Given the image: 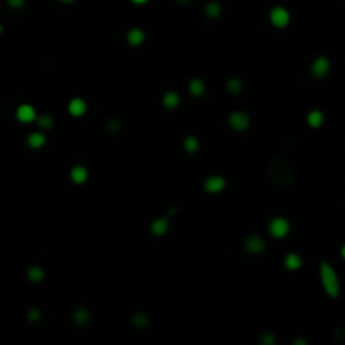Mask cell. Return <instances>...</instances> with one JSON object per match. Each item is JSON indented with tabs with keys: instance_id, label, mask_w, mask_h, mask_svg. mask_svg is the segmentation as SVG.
<instances>
[{
	"instance_id": "obj_13",
	"label": "cell",
	"mask_w": 345,
	"mask_h": 345,
	"mask_svg": "<svg viewBox=\"0 0 345 345\" xmlns=\"http://www.w3.org/2000/svg\"><path fill=\"white\" fill-rule=\"evenodd\" d=\"M46 143H48V136H46L44 132H32L27 136V147L34 148V150L46 147Z\"/></svg>"
},
{
	"instance_id": "obj_1",
	"label": "cell",
	"mask_w": 345,
	"mask_h": 345,
	"mask_svg": "<svg viewBox=\"0 0 345 345\" xmlns=\"http://www.w3.org/2000/svg\"><path fill=\"white\" fill-rule=\"evenodd\" d=\"M266 175H268V179L274 186L280 187H290L295 182V174H293L292 165L285 159H280V157H273L269 160L268 167H266Z\"/></svg>"
},
{
	"instance_id": "obj_29",
	"label": "cell",
	"mask_w": 345,
	"mask_h": 345,
	"mask_svg": "<svg viewBox=\"0 0 345 345\" xmlns=\"http://www.w3.org/2000/svg\"><path fill=\"white\" fill-rule=\"evenodd\" d=\"M120 128H121V123H120V121H116V120H111L108 123V130L111 132V133H118Z\"/></svg>"
},
{
	"instance_id": "obj_11",
	"label": "cell",
	"mask_w": 345,
	"mask_h": 345,
	"mask_svg": "<svg viewBox=\"0 0 345 345\" xmlns=\"http://www.w3.org/2000/svg\"><path fill=\"white\" fill-rule=\"evenodd\" d=\"M168 229H170V221H168L167 217H157L150 224V233L154 234L155 238L165 236L168 233Z\"/></svg>"
},
{
	"instance_id": "obj_25",
	"label": "cell",
	"mask_w": 345,
	"mask_h": 345,
	"mask_svg": "<svg viewBox=\"0 0 345 345\" xmlns=\"http://www.w3.org/2000/svg\"><path fill=\"white\" fill-rule=\"evenodd\" d=\"M36 123L39 125L41 130H51L54 127V118L51 115H41L36 118Z\"/></svg>"
},
{
	"instance_id": "obj_12",
	"label": "cell",
	"mask_w": 345,
	"mask_h": 345,
	"mask_svg": "<svg viewBox=\"0 0 345 345\" xmlns=\"http://www.w3.org/2000/svg\"><path fill=\"white\" fill-rule=\"evenodd\" d=\"M69 179H71V182L76 184V186H83L89 179L88 168L83 165H74L71 170H69Z\"/></svg>"
},
{
	"instance_id": "obj_7",
	"label": "cell",
	"mask_w": 345,
	"mask_h": 345,
	"mask_svg": "<svg viewBox=\"0 0 345 345\" xmlns=\"http://www.w3.org/2000/svg\"><path fill=\"white\" fill-rule=\"evenodd\" d=\"M244 249H246V253L256 256V254H261L263 251L266 249V242H265V239L261 236H258V234H251V236L244 239Z\"/></svg>"
},
{
	"instance_id": "obj_31",
	"label": "cell",
	"mask_w": 345,
	"mask_h": 345,
	"mask_svg": "<svg viewBox=\"0 0 345 345\" xmlns=\"http://www.w3.org/2000/svg\"><path fill=\"white\" fill-rule=\"evenodd\" d=\"M168 215H174V214H177V207H168Z\"/></svg>"
},
{
	"instance_id": "obj_16",
	"label": "cell",
	"mask_w": 345,
	"mask_h": 345,
	"mask_svg": "<svg viewBox=\"0 0 345 345\" xmlns=\"http://www.w3.org/2000/svg\"><path fill=\"white\" fill-rule=\"evenodd\" d=\"M73 321L76 325H80V327H84V325H88L89 321H91V312L86 307L76 308L73 313Z\"/></svg>"
},
{
	"instance_id": "obj_4",
	"label": "cell",
	"mask_w": 345,
	"mask_h": 345,
	"mask_svg": "<svg viewBox=\"0 0 345 345\" xmlns=\"http://www.w3.org/2000/svg\"><path fill=\"white\" fill-rule=\"evenodd\" d=\"M290 21H292V15H290L288 9H285V7L276 5L269 10V22H271V26L276 27V29H285V27H288Z\"/></svg>"
},
{
	"instance_id": "obj_15",
	"label": "cell",
	"mask_w": 345,
	"mask_h": 345,
	"mask_svg": "<svg viewBox=\"0 0 345 345\" xmlns=\"http://www.w3.org/2000/svg\"><path fill=\"white\" fill-rule=\"evenodd\" d=\"M127 42L133 48H140L145 42V30L140 29V27H133L127 32Z\"/></svg>"
},
{
	"instance_id": "obj_10",
	"label": "cell",
	"mask_w": 345,
	"mask_h": 345,
	"mask_svg": "<svg viewBox=\"0 0 345 345\" xmlns=\"http://www.w3.org/2000/svg\"><path fill=\"white\" fill-rule=\"evenodd\" d=\"M86 111H88V103H86L83 98L76 96L68 103V113L71 116H74V118H81V116H84Z\"/></svg>"
},
{
	"instance_id": "obj_2",
	"label": "cell",
	"mask_w": 345,
	"mask_h": 345,
	"mask_svg": "<svg viewBox=\"0 0 345 345\" xmlns=\"http://www.w3.org/2000/svg\"><path fill=\"white\" fill-rule=\"evenodd\" d=\"M318 271H320V280H321V286H323L325 293L330 298H337L340 293V283H339V278H337L335 269H333L332 265H328L327 261H321Z\"/></svg>"
},
{
	"instance_id": "obj_30",
	"label": "cell",
	"mask_w": 345,
	"mask_h": 345,
	"mask_svg": "<svg viewBox=\"0 0 345 345\" xmlns=\"http://www.w3.org/2000/svg\"><path fill=\"white\" fill-rule=\"evenodd\" d=\"M130 2L133 3V5H147L150 0H130Z\"/></svg>"
},
{
	"instance_id": "obj_22",
	"label": "cell",
	"mask_w": 345,
	"mask_h": 345,
	"mask_svg": "<svg viewBox=\"0 0 345 345\" xmlns=\"http://www.w3.org/2000/svg\"><path fill=\"white\" fill-rule=\"evenodd\" d=\"M44 276H46V273L41 266H30L29 271H27V278H29L30 283H41V281L44 280Z\"/></svg>"
},
{
	"instance_id": "obj_8",
	"label": "cell",
	"mask_w": 345,
	"mask_h": 345,
	"mask_svg": "<svg viewBox=\"0 0 345 345\" xmlns=\"http://www.w3.org/2000/svg\"><path fill=\"white\" fill-rule=\"evenodd\" d=\"M204 190L207 194H221L226 189V179L222 175H211L204 180Z\"/></svg>"
},
{
	"instance_id": "obj_28",
	"label": "cell",
	"mask_w": 345,
	"mask_h": 345,
	"mask_svg": "<svg viewBox=\"0 0 345 345\" xmlns=\"http://www.w3.org/2000/svg\"><path fill=\"white\" fill-rule=\"evenodd\" d=\"M7 5L14 10H21L26 5V0H7Z\"/></svg>"
},
{
	"instance_id": "obj_3",
	"label": "cell",
	"mask_w": 345,
	"mask_h": 345,
	"mask_svg": "<svg viewBox=\"0 0 345 345\" xmlns=\"http://www.w3.org/2000/svg\"><path fill=\"white\" fill-rule=\"evenodd\" d=\"M290 229H292V224H290L288 219L281 217V215H276L271 221L268 222V233L269 236H273L274 239H283L288 236Z\"/></svg>"
},
{
	"instance_id": "obj_6",
	"label": "cell",
	"mask_w": 345,
	"mask_h": 345,
	"mask_svg": "<svg viewBox=\"0 0 345 345\" xmlns=\"http://www.w3.org/2000/svg\"><path fill=\"white\" fill-rule=\"evenodd\" d=\"M330 71V61L327 59L325 56H318L313 59V62L310 64V74L317 80H321L325 78Z\"/></svg>"
},
{
	"instance_id": "obj_21",
	"label": "cell",
	"mask_w": 345,
	"mask_h": 345,
	"mask_svg": "<svg viewBox=\"0 0 345 345\" xmlns=\"http://www.w3.org/2000/svg\"><path fill=\"white\" fill-rule=\"evenodd\" d=\"M182 147L187 154H195V152L199 150V147H201V142H199L197 136L187 135V136H184V140H182Z\"/></svg>"
},
{
	"instance_id": "obj_19",
	"label": "cell",
	"mask_w": 345,
	"mask_h": 345,
	"mask_svg": "<svg viewBox=\"0 0 345 345\" xmlns=\"http://www.w3.org/2000/svg\"><path fill=\"white\" fill-rule=\"evenodd\" d=\"M323 121H325V116L320 109H312V111H308L307 123L310 128H320L321 125H323Z\"/></svg>"
},
{
	"instance_id": "obj_33",
	"label": "cell",
	"mask_w": 345,
	"mask_h": 345,
	"mask_svg": "<svg viewBox=\"0 0 345 345\" xmlns=\"http://www.w3.org/2000/svg\"><path fill=\"white\" fill-rule=\"evenodd\" d=\"M59 2H61V3H73L74 0H59Z\"/></svg>"
},
{
	"instance_id": "obj_23",
	"label": "cell",
	"mask_w": 345,
	"mask_h": 345,
	"mask_svg": "<svg viewBox=\"0 0 345 345\" xmlns=\"http://www.w3.org/2000/svg\"><path fill=\"white\" fill-rule=\"evenodd\" d=\"M132 323H133V327H135V328H138V330H143V328L148 325V315H147L145 312H136V313H133Z\"/></svg>"
},
{
	"instance_id": "obj_20",
	"label": "cell",
	"mask_w": 345,
	"mask_h": 345,
	"mask_svg": "<svg viewBox=\"0 0 345 345\" xmlns=\"http://www.w3.org/2000/svg\"><path fill=\"white\" fill-rule=\"evenodd\" d=\"M189 93L190 96L199 98L206 93V83L201 80V78H194V80L189 81Z\"/></svg>"
},
{
	"instance_id": "obj_32",
	"label": "cell",
	"mask_w": 345,
	"mask_h": 345,
	"mask_svg": "<svg viewBox=\"0 0 345 345\" xmlns=\"http://www.w3.org/2000/svg\"><path fill=\"white\" fill-rule=\"evenodd\" d=\"M175 2H179L180 5H187V3H189L190 0H175Z\"/></svg>"
},
{
	"instance_id": "obj_5",
	"label": "cell",
	"mask_w": 345,
	"mask_h": 345,
	"mask_svg": "<svg viewBox=\"0 0 345 345\" xmlns=\"http://www.w3.org/2000/svg\"><path fill=\"white\" fill-rule=\"evenodd\" d=\"M227 123L234 132H246L251 125V116L246 111H233L227 118Z\"/></svg>"
},
{
	"instance_id": "obj_27",
	"label": "cell",
	"mask_w": 345,
	"mask_h": 345,
	"mask_svg": "<svg viewBox=\"0 0 345 345\" xmlns=\"http://www.w3.org/2000/svg\"><path fill=\"white\" fill-rule=\"evenodd\" d=\"M260 342L263 345H274V344H276V335L271 333V332H265L260 337Z\"/></svg>"
},
{
	"instance_id": "obj_24",
	"label": "cell",
	"mask_w": 345,
	"mask_h": 345,
	"mask_svg": "<svg viewBox=\"0 0 345 345\" xmlns=\"http://www.w3.org/2000/svg\"><path fill=\"white\" fill-rule=\"evenodd\" d=\"M226 88H227V91H229L231 95H238V93H241L242 91L241 78H238V76L229 78V80L226 81Z\"/></svg>"
},
{
	"instance_id": "obj_18",
	"label": "cell",
	"mask_w": 345,
	"mask_h": 345,
	"mask_svg": "<svg viewBox=\"0 0 345 345\" xmlns=\"http://www.w3.org/2000/svg\"><path fill=\"white\" fill-rule=\"evenodd\" d=\"M221 14H222V7H221V3L215 2V0H211V2H207L206 5H204V15H206L207 19H217Z\"/></svg>"
},
{
	"instance_id": "obj_9",
	"label": "cell",
	"mask_w": 345,
	"mask_h": 345,
	"mask_svg": "<svg viewBox=\"0 0 345 345\" xmlns=\"http://www.w3.org/2000/svg\"><path fill=\"white\" fill-rule=\"evenodd\" d=\"M15 118H17V121H21V123H32L37 118V111L29 103L19 105L17 109H15Z\"/></svg>"
},
{
	"instance_id": "obj_34",
	"label": "cell",
	"mask_w": 345,
	"mask_h": 345,
	"mask_svg": "<svg viewBox=\"0 0 345 345\" xmlns=\"http://www.w3.org/2000/svg\"><path fill=\"white\" fill-rule=\"evenodd\" d=\"M2 32H3V26H2V22H0V36H2Z\"/></svg>"
},
{
	"instance_id": "obj_14",
	"label": "cell",
	"mask_w": 345,
	"mask_h": 345,
	"mask_svg": "<svg viewBox=\"0 0 345 345\" xmlns=\"http://www.w3.org/2000/svg\"><path fill=\"white\" fill-rule=\"evenodd\" d=\"M283 266L288 271H298V269H301V266H303V258L298 253H288L283 258Z\"/></svg>"
},
{
	"instance_id": "obj_17",
	"label": "cell",
	"mask_w": 345,
	"mask_h": 345,
	"mask_svg": "<svg viewBox=\"0 0 345 345\" xmlns=\"http://www.w3.org/2000/svg\"><path fill=\"white\" fill-rule=\"evenodd\" d=\"M180 105V96L177 91H165L162 96V106L165 109H175Z\"/></svg>"
},
{
	"instance_id": "obj_26",
	"label": "cell",
	"mask_w": 345,
	"mask_h": 345,
	"mask_svg": "<svg viewBox=\"0 0 345 345\" xmlns=\"http://www.w3.org/2000/svg\"><path fill=\"white\" fill-rule=\"evenodd\" d=\"M26 317H27V320H29L30 323H36V321L41 320L42 313H41V310L34 307V308H29V310H27V315H26Z\"/></svg>"
}]
</instances>
